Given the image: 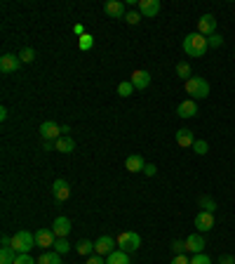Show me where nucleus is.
Listing matches in <instances>:
<instances>
[{"mask_svg": "<svg viewBox=\"0 0 235 264\" xmlns=\"http://www.w3.org/2000/svg\"><path fill=\"white\" fill-rule=\"evenodd\" d=\"M207 50H209L207 38L202 33H188L186 38H183V52H186L188 57H202Z\"/></svg>", "mask_w": 235, "mask_h": 264, "instance_id": "f257e3e1", "label": "nucleus"}, {"mask_svg": "<svg viewBox=\"0 0 235 264\" xmlns=\"http://www.w3.org/2000/svg\"><path fill=\"white\" fill-rule=\"evenodd\" d=\"M33 245H35V234H31V231H17L12 236V248L17 250V255H28L33 250Z\"/></svg>", "mask_w": 235, "mask_h": 264, "instance_id": "f03ea898", "label": "nucleus"}, {"mask_svg": "<svg viewBox=\"0 0 235 264\" xmlns=\"http://www.w3.org/2000/svg\"><path fill=\"white\" fill-rule=\"evenodd\" d=\"M186 92L191 95V99H205L209 97V83L200 76H193L186 81Z\"/></svg>", "mask_w": 235, "mask_h": 264, "instance_id": "7ed1b4c3", "label": "nucleus"}, {"mask_svg": "<svg viewBox=\"0 0 235 264\" xmlns=\"http://www.w3.org/2000/svg\"><path fill=\"white\" fill-rule=\"evenodd\" d=\"M115 241H118V250L122 252H134L141 248V236L136 231H122Z\"/></svg>", "mask_w": 235, "mask_h": 264, "instance_id": "20e7f679", "label": "nucleus"}, {"mask_svg": "<svg viewBox=\"0 0 235 264\" xmlns=\"http://www.w3.org/2000/svg\"><path fill=\"white\" fill-rule=\"evenodd\" d=\"M198 33H202L205 38L216 33V17L214 14H202L198 19Z\"/></svg>", "mask_w": 235, "mask_h": 264, "instance_id": "39448f33", "label": "nucleus"}, {"mask_svg": "<svg viewBox=\"0 0 235 264\" xmlns=\"http://www.w3.org/2000/svg\"><path fill=\"white\" fill-rule=\"evenodd\" d=\"M38 132L42 135V139H45V142H57L59 137H64V135H61V128L54 121H45L40 125V130H38Z\"/></svg>", "mask_w": 235, "mask_h": 264, "instance_id": "423d86ee", "label": "nucleus"}, {"mask_svg": "<svg viewBox=\"0 0 235 264\" xmlns=\"http://www.w3.org/2000/svg\"><path fill=\"white\" fill-rule=\"evenodd\" d=\"M104 12L108 17H113V19H125L127 17L125 3H120V0H108V3H104Z\"/></svg>", "mask_w": 235, "mask_h": 264, "instance_id": "0eeeda50", "label": "nucleus"}, {"mask_svg": "<svg viewBox=\"0 0 235 264\" xmlns=\"http://www.w3.org/2000/svg\"><path fill=\"white\" fill-rule=\"evenodd\" d=\"M52 196H54V201H59V203L68 201V198H71V184H68L66 179H57V182L52 184Z\"/></svg>", "mask_w": 235, "mask_h": 264, "instance_id": "6e6552de", "label": "nucleus"}, {"mask_svg": "<svg viewBox=\"0 0 235 264\" xmlns=\"http://www.w3.org/2000/svg\"><path fill=\"white\" fill-rule=\"evenodd\" d=\"M19 66H21L19 54H3L0 57V71L3 73H14V71H19Z\"/></svg>", "mask_w": 235, "mask_h": 264, "instance_id": "1a4fd4ad", "label": "nucleus"}, {"mask_svg": "<svg viewBox=\"0 0 235 264\" xmlns=\"http://www.w3.org/2000/svg\"><path fill=\"white\" fill-rule=\"evenodd\" d=\"M54 241H57V236H54L52 229H38V231H35V245L42 248V250L54 248Z\"/></svg>", "mask_w": 235, "mask_h": 264, "instance_id": "9d476101", "label": "nucleus"}, {"mask_svg": "<svg viewBox=\"0 0 235 264\" xmlns=\"http://www.w3.org/2000/svg\"><path fill=\"white\" fill-rule=\"evenodd\" d=\"M195 229L200 231V234L212 231V229H214V215H212V212L200 210L198 215H195Z\"/></svg>", "mask_w": 235, "mask_h": 264, "instance_id": "9b49d317", "label": "nucleus"}, {"mask_svg": "<svg viewBox=\"0 0 235 264\" xmlns=\"http://www.w3.org/2000/svg\"><path fill=\"white\" fill-rule=\"evenodd\" d=\"M115 248H118V241L111 236H101L97 243H94V252L97 255H111V252H115Z\"/></svg>", "mask_w": 235, "mask_h": 264, "instance_id": "f8f14e48", "label": "nucleus"}, {"mask_svg": "<svg viewBox=\"0 0 235 264\" xmlns=\"http://www.w3.org/2000/svg\"><path fill=\"white\" fill-rule=\"evenodd\" d=\"M160 12V0H139V14L141 17H155V14Z\"/></svg>", "mask_w": 235, "mask_h": 264, "instance_id": "ddd939ff", "label": "nucleus"}, {"mask_svg": "<svg viewBox=\"0 0 235 264\" xmlns=\"http://www.w3.org/2000/svg\"><path fill=\"white\" fill-rule=\"evenodd\" d=\"M205 238H202V234H191V236L186 238V250L193 252V255H200L202 250H205Z\"/></svg>", "mask_w": 235, "mask_h": 264, "instance_id": "4468645a", "label": "nucleus"}, {"mask_svg": "<svg viewBox=\"0 0 235 264\" xmlns=\"http://www.w3.org/2000/svg\"><path fill=\"white\" fill-rule=\"evenodd\" d=\"M52 231L57 238H66L68 234H71V219H68V217H57L52 224Z\"/></svg>", "mask_w": 235, "mask_h": 264, "instance_id": "2eb2a0df", "label": "nucleus"}, {"mask_svg": "<svg viewBox=\"0 0 235 264\" xmlns=\"http://www.w3.org/2000/svg\"><path fill=\"white\" fill-rule=\"evenodd\" d=\"M132 85H134V90H146L148 85H151V73L148 71H144V68H139V71H134L132 73Z\"/></svg>", "mask_w": 235, "mask_h": 264, "instance_id": "dca6fc26", "label": "nucleus"}, {"mask_svg": "<svg viewBox=\"0 0 235 264\" xmlns=\"http://www.w3.org/2000/svg\"><path fill=\"white\" fill-rule=\"evenodd\" d=\"M195 114H198V104H195V99H186V102H181L179 106H176V116H179V118H193Z\"/></svg>", "mask_w": 235, "mask_h": 264, "instance_id": "f3484780", "label": "nucleus"}, {"mask_svg": "<svg viewBox=\"0 0 235 264\" xmlns=\"http://www.w3.org/2000/svg\"><path fill=\"white\" fill-rule=\"evenodd\" d=\"M125 168H127V172H144L146 161H144L139 154H132V156H127V161H125Z\"/></svg>", "mask_w": 235, "mask_h": 264, "instance_id": "a211bd4d", "label": "nucleus"}, {"mask_svg": "<svg viewBox=\"0 0 235 264\" xmlns=\"http://www.w3.org/2000/svg\"><path fill=\"white\" fill-rule=\"evenodd\" d=\"M73 149H75L73 137H59L54 142V151H59V154H73Z\"/></svg>", "mask_w": 235, "mask_h": 264, "instance_id": "6ab92c4d", "label": "nucleus"}, {"mask_svg": "<svg viewBox=\"0 0 235 264\" xmlns=\"http://www.w3.org/2000/svg\"><path fill=\"white\" fill-rule=\"evenodd\" d=\"M176 144H179V146H183V149H186V146H193V144H195L193 132H191L188 128L176 130Z\"/></svg>", "mask_w": 235, "mask_h": 264, "instance_id": "aec40b11", "label": "nucleus"}, {"mask_svg": "<svg viewBox=\"0 0 235 264\" xmlns=\"http://www.w3.org/2000/svg\"><path fill=\"white\" fill-rule=\"evenodd\" d=\"M106 264H132L129 262V252H122V250H115L106 257Z\"/></svg>", "mask_w": 235, "mask_h": 264, "instance_id": "412c9836", "label": "nucleus"}, {"mask_svg": "<svg viewBox=\"0 0 235 264\" xmlns=\"http://www.w3.org/2000/svg\"><path fill=\"white\" fill-rule=\"evenodd\" d=\"M38 264H61V255L57 250L52 252H42L40 257H38Z\"/></svg>", "mask_w": 235, "mask_h": 264, "instance_id": "4be33fe9", "label": "nucleus"}, {"mask_svg": "<svg viewBox=\"0 0 235 264\" xmlns=\"http://www.w3.org/2000/svg\"><path fill=\"white\" fill-rule=\"evenodd\" d=\"M198 203H200V208H205V212H212V215H214V210H216V201H214V198L200 196V198H198Z\"/></svg>", "mask_w": 235, "mask_h": 264, "instance_id": "5701e85b", "label": "nucleus"}, {"mask_svg": "<svg viewBox=\"0 0 235 264\" xmlns=\"http://www.w3.org/2000/svg\"><path fill=\"white\" fill-rule=\"evenodd\" d=\"M176 76H179L181 81L193 78V76H191V64H186V61H179V64H176Z\"/></svg>", "mask_w": 235, "mask_h": 264, "instance_id": "b1692460", "label": "nucleus"}, {"mask_svg": "<svg viewBox=\"0 0 235 264\" xmlns=\"http://www.w3.org/2000/svg\"><path fill=\"white\" fill-rule=\"evenodd\" d=\"M134 92V85H132V81H122L120 85H118V95L120 97H129Z\"/></svg>", "mask_w": 235, "mask_h": 264, "instance_id": "393cba45", "label": "nucleus"}, {"mask_svg": "<svg viewBox=\"0 0 235 264\" xmlns=\"http://www.w3.org/2000/svg\"><path fill=\"white\" fill-rule=\"evenodd\" d=\"M52 250H57L59 255H64V252L71 250V243H68L66 238H57V241H54V248H52Z\"/></svg>", "mask_w": 235, "mask_h": 264, "instance_id": "a878e982", "label": "nucleus"}, {"mask_svg": "<svg viewBox=\"0 0 235 264\" xmlns=\"http://www.w3.org/2000/svg\"><path fill=\"white\" fill-rule=\"evenodd\" d=\"M75 250L80 252V255H92L94 243H92V241H80V243L75 245Z\"/></svg>", "mask_w": 235, "mask_h": 264, "instance_id": "bb28decb", "label": "nucleus"}, {"mask_svg": "<svg viewBox=\"0 0 235 264\" xmlns=\"http://www.w3.org/2000/svg\"><path fill=\"white\" fill-rule=\"evenodd\" d=\"M193 151L198 154V156H205L209 151V144L205 142V139H195V144H193Z\"/></svg>", "mask_w": 235, "mask_h": 264, "instance_id": "cd10ccee", "label": "nucleus"}, {"mask_svg": "<svg viewBox=\"0 0 235 264\" xmlns=\"http://www.w3.org/2000/svg\"><path fill=\"white\" fill-rule=\"evenodd\" d=\"M92 45H94V38L89 33H85V35H80V50L82 52H87V50H92Z\"/></svg>", "mask_w": 235, "mask_h": 264, "instance_id": "c85d7f7f", "label": "nucleus"}, {"mask_svg": "<svg viewBox=\"0 0 235 264\" xmlns=\"http://www.w3.org/2000/svg\"><path fill=\"white\" fill-rule=\"evenodd\" d=\"M19 59H21V64H24V61H26V64H28V61H33V59H35V50L24 48V50L19 52Z\"/></svg>", "mask_w": 235, "mask_h": 264, "instance_id": "c756f323", "label": "nucleus"}, {"mask_svg": "<svg viewBox=\"0 0 235 264\" xmlns=\"http://www.w3.org/2000/svg\"><path fill=\"white\" fill-rule=\"evenodd\" d=\"M207 45H209V48H221V45H223V38H221L219 33L209 35V38H207Z\"/></svg>", "mask_w": 235, "mask_h": 264, "instance_id": "7c9ffc66", "label": "nucleus"}, {"mask_svg": "<svg viewBox=\"0 0 235 264\" xmlns=\"http://www.w3.org/2000/svg\"><path fill=\"white\" fill-rule=\"evenodd\" d=\"M125 21H127L129 26H136V24H139V21H141V14H139V12H127Z\"/></svg>", "mask_w": 235, "mask_h": 264, "instance_id": "2f4dec72", "label": "nucleus"}, {"mask_svg": "<svg viewBox=\"0 0 235 264\" xmlns=\"http://www.w3.org/2000/svg\"><path fill=\"white\" fill-rule=\"evenodd\" d=\"M14 264H38V259H33L31 255H17Z\"/></svg>", "mask_w": 235, "mask_h": 264, "instance_id": "473e14b6", "label": "nucleus"}, {"mask_svg": "<svg viewBox=\"0 0 235 264\" xmlns=\"http://www.w3.org/2000/svg\"><path fill=\"white\" fill-rule=\"evenodd\" d=\"M172 250H174V255H183L186 252V241H174L172 243Z\"/></svg>", "mask_w": 235, "mask_h": 264, "instance_id": "72a5a7b5", "label": "nucleus"}, {"mask_svg": "<svg viewBox=\"0 0 235 264\" xmlns=\"http://www.w3.org/2000/svg\"><path fill=\"white\" fill-rule=\"evenodd\" d=\"M191 264H212V259H209L205 252H200V255H195V257L191 259Z\"/></svg>", "mask_w": 235, "mask_h": 264, "instance_id": "f704fd0d", "label": "nucleus"}, {"mask_svg": "<svg viewBox=\"0 0 235 264\" xmlns=\"http://www.w3.org/2000/svg\"><path fill=\"white\" fill-rule=\"evenodd\" d=\"M85 264H106V259L101 257V255H89L87 262H85Z\"/></svg>", "mask_w": 235, "mask_h": 264, "instance_id": "c9c22d12", "label": "nucleus"}, {"mask_svg": "<svg viewBox=\"0 0 235 264\" xmlns=\"http://www.w3.org/2000/svg\"><path fill=\"white\" fill-rule=\"evenodd\" d=\"M144 172H146L148 177H155V172H158V168H155L153 163H146V168H144Z\"/></svg>", "mask_w": 235, "mask_h": 264, "instance_id": "e433bc0d", "label": "nucleus"}, {"mask_svg": "<svg viewBox=\"0 0 235 264\" xmlns=\"http://www.w3.org/2000/svg\"><path fill=\"white\" fill-rule=\"evenodd\" d=\"M172 264H191V259H188L186 255H174V259H172Z\"/></svg>", "mask_w": 235, "mask_h": 264, "instance_id": "4c0bfd02", "label": "nucleus"}, {"mask_svg": "<svg viewBox=\"0 0 235 264\" xmlns=\"http://www.w3.org/2000/svg\"><path fill=\"white\" fill-rule=\"evenodd\" d=\"M221 264H235V255H223Z\"/></svg>", "mask_w": 235, "mask_h": 264, "instance_id": "58836bf2", "label": "nucleus"}, {"mask_svg": "<svg viewBox=\"0 0 235 264\" xmlns=\"http://www.w3.org/2000/svg\"><path fill=\"white\" fill-rule=\"evenodd\" d=\"M73 33H75V35H85V28H82V24H75V26H73Z\"/></svg>", "mask_w": 235, "mask_h": 264, "instance_id": "ea45409f", "label": "nucleus"}, {"mask_svg": "<svg viewBox=\"0 0 235 264\" xmlns=\"http://www.w3.org/2000/svg\"><path fill=\"white\" fill-rule=\"evenodd\" d=\"M61 135H64V137H71V128H68V125H61Z\"/></svg>", "mask_w": 235, "mask_h": 264, "instance_id": "a19ab883", "label": "nucleus"}, {"mask_svg": "<svg viewBox=\"0 0 235 264\" xmlns=\"http://www.w3.org/2000/svg\"><path fill=\"white\" fill-rule=\"evenodd\" d=\"M0 121H7V108L0 106Z\"/></svg>", "mask_w": 235, "mask_h": 264, "instance_id": "79ce46f5", "label": "nucleus"}, {"mask_svg": "<svg viewBox=\"0 0 235 264\" xmlns=\"http://www.w3.org/2000/svg\"><path fill=\"white\" fill-rule=\"evenodd\" d=\"M42 146H45V151H52L54 149V142H45Z\"/></svg>", "mask_w": 235, "mask_h": 264, "instance_id": "37998d69", "label": "nucleus"}]
</instances>
